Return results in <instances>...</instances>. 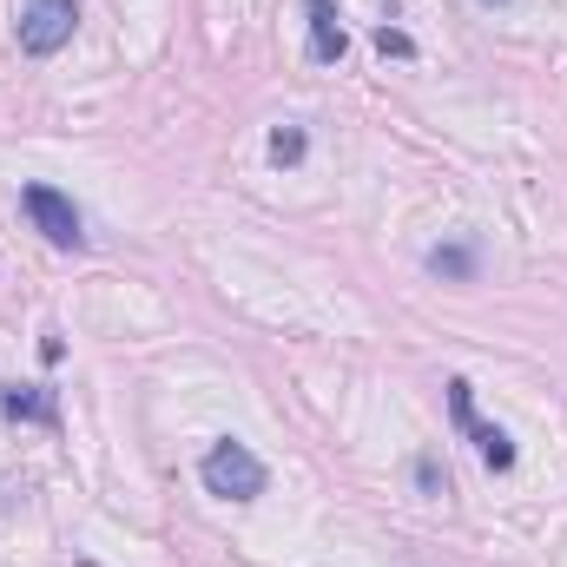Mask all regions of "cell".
Listing matches in <instances>:
<instances>
[{
    "label": "cell",
    "mask_w": 567,
    "mask_h": 567,
    "mask_svg": "<svg viewBox=\"0 0 567 567\" xmlns=\"http://www.w3.org/2000/svg\"><path fill=\"white\" fill-rule=\"evenodd\" d=\"M198 482H205L218 502H258V495L271 488V468H265V455H251L238 435H218V442L205 449V462H198Z\"/></svg>",
    "instance_id": "cell-1"
},
{
    "label": "cell",
    "mask_w": 567,
    "mask_h": 567,
    "mask_svg": "<svg viewBox=\"0 0 567 567\" xmlns=\"http://www.w3.org/2000/svg\"><path fill=\"white\" fill-rule=\"evenodd\" d=\"M20 212L33 218V231L47 245H60V251H80L86 245V218H80V205L60 185H20Z\"/></svg>",
    "instance_id": "cell-2"
},
{
    "label": "cell",
    "mask_w": 567,
    "mask_h": 567,
    "mask_svg": "<svg viewBox=\"0 0 567 567\" xmlns=\"http://www.w3.org/2000/svg\"><path fill=\"white\" fill-rule=\"evenodd\" d=\"M449 423L475 442V455H482L495 475H508V468H515V442H508V429L475 416V383H468V377H449Z\"/></svg>",
    "instance_id": "cell-3"
},
{
    "label": "cell",
    "mask_w": 567,
    "mask_h": 567,
    "mask_svg": "<svg viewBox=\"0 0 567 567\" xmlns=\"http://www.w3.org/2000/svg\"><path fill=\"white\" fill-rule=\"evenodd\" d=\"M73 27H80V0H27L20 20H13L20 53H33V60H53L73 40Z\"/></svg>",
    "instance_id": "cell-4"
},
{
    "label": "cell",
    "mask_w": 567,
    "mask_h": 567,
    "mask_svg": "<svg viewBox=\"0 0 567 567\" xmlns=\"http://www.w3.org/2000/svg\"><path fill=\"white\" fill-rule=\"evenodd\" d=\"M303 13H310V40H303V53H310L317 66H337V60L350 53V33H343L337 0H303Z\"/></svg>",
    "instance_id": "cell-5"
},
{
    "label": "cell",
    "mask_w": 567,
    "mask_h": 567,
    "mask_svg": "<svg viewBox=\"0 0 567 567\" xmlns=\"http://www.w3.org/2000/svg\"><path fill=\"white\" fill-rule=\"evenodd\" d=\"M423 265H429V278H442V284H475V271H482V245H475V238L435 245Z\"/></svg>",
    "instance_id": "cell-6"
},
{
    "label": "cell",
    "mask_w": 567,
    "mask_h": 567,
    "mask_svg": "<svg viewBox=\"0 0 567 567\" xmlns=\"http://www.w3.org/2000/svg\"><path fill=\"white\" fill-rule=\"evenodd\" d=\"M0 410H7L13 423H53V416H60L47 390H0Z\"/></svg>",
    "instance_id": "cell-7"
},
{
    "label": "cell",
    "mask_w": 567,
    "mask_h": 567,
    "mask_svg": "<svg viewBox=\"0 0 567 567\" xmlns=\"http://www.w3.org/2000/svg\"><path fill=\"white\" fill-rule=\"evenodd\" d=\"M303 152H310V133L303 126H278L271 133V165H303Z\"/></svg>",
    "instance_id": "cell-8"
},
{
    "label": "cell",
    "mask_w": 567,
    "mask_h": 567,
    "mask_svg": "<svg viewBox=\"0 0 567 567\" xmlns=\"http://www.w3.org/2000/svg\"><path fill=\"white\" fill-rule=\"evenodd\" d=\"M416 488H423L429 502H442V495H449V468H442V455H435V449L416 455Z\"/></svg>",
    "instance_id": "cell-9"
},
{
    "label": "cell",
    "mask_w": 567,
    "mask_h": 567,
    "mask_svg": "<svg viewBox=\"0 0 567 567\" xmlns=\"http://www.w3.org/2000/svg\"><path fill=\"white\" fill-rule=\"evenodd\" d=\"M377 47H383V53H396V60H410V53H416V40H410L403 27H390V20L377 27Z\"/></svg>",
    "instance_id": "cell-10"
},
{
    "label": "cell",
    "mask_w": 567,
    "mask_h": 567,
    "mask_svg": "<svg viewBox=\"0 0 567 567\" xmlns=\"http://www.w3.org/2000/svg\"><path fill=\"white\" fill-rule=\"evenodd\" d=\"M475 7H508V0H475Z\"/></svg>",
    "instance_id": "cell-11"
}]
</instances>
